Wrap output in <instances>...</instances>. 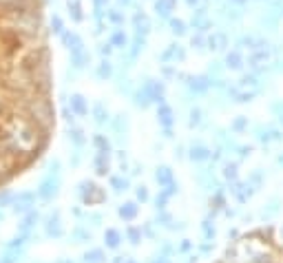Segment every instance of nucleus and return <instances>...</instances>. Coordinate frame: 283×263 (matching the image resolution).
Wrapping results in <instances>:
<instances>
[{
	"mask_svg": "<svg viewBox=\"0 0 283 263\" xmlns=\"http://www.w3.org/2000/svg\"><path fill=\"white\" fill-rule=\"evenodd\" d=\"M104 244H106V248H111V250L120 248V244H122V235L117 232V230L109 228V230L104 232Z\"/></svg>",
	"mask_w": 283,
	"mask_h": 263,
	"instance_id": "14",
	"label": "nucleus"
},
{
	"mask_svg": "<svg viewBox=\"0 0 283 263\" xmlns=\"http://www.w3.org/2000/svg\"><path fill=\"white\" fill-rule=\"evenodd\" d=\"M58 263H73V261H58Z\"/></svg>",
	"mask_w": 283,
	"mask_h": 263,
	"instance_id": "47",
	"label": "nucleus"
},
{
	"mask_svg": "<svg viewBox=\"0 0 283 263\" xmlns=\"http://www.w3.org/2000/svg\"><path fill=\"white\" fill-rule=\"evenodd\" d=\"M188 86H190V91H195V93H204V91H208V86H212V80L206 75H197V77H190Z\"/></svg>",
	"mask_w": 283,
	"mask_h": 263,
	"instance_id": "11",
	"label": "nucleus"
},
{
	"mask_svg": "<svg viewBox=\"0 0 283 263\" xmlns=\"http://www.w3.org/2000/svg\"><path fill=\"white\" fill-rule=\"evenodd\" d=\"M80 197L87 206H93V204H102V201L106 199V192L102 190L97 184L84 179V182H80Z\"/></svg>",
	"mask_w": 283,
	"mask_h": 263,
	"instance_id": "1",
	"label": "nucleus"
},
{
	"mask_svg": "<svg viewBox=\"0 0 283 263\" xmlns=\"http://www.w3.org/2000/svg\"><path fill=\"white\" fill-rule=\"evenodd\" d=\"M93 144L97 146V153L109 155V139H106L104 135H93Z\"/></svg>",
	"mask_w": 283,
	"mask_h": 263,
	"instance_id": "21",
	"label": "nucleus"
},
{
	"mask_svg": "<svg viewBox=\"0 0 283 263\" xmlns=\"http://www.w3.org/2000/svg\"><path fill=\"white\" fill-rule=\"evenodd\" d=\"M155 182H157L159 186H166V184L175 182V179H173V168H170V166H159L157 170H155Z\"/></svg>",
	"mask_w": 283,
	"mask_h": 263,
	"instance_id": "12",
	"label": "nucleus"
},
{
	"mask_svg": "<svg viewBox=\"0 0 283 263\" xmlns=\"http://www.w3.org/2000/svg\"><path fill=\"white\" fill-rule=\"evenodd\" d=\"M14 199H16V192L2 190V192H0V208H2V206H11V204H14Z\"/></svg>",
	"mask_w": 283,
	"mask_h": 263,
	"instance_id": "29",
	"label": "nucleus"
},
{
	"mask_svg": "<svg viewBox=\"0 0 283 263\" xmlns=\"http://www.w3.org/2000/svg\"><path fill=\"white\" fill-rule=\"evenodd\" d=\"M204 235H206V239H215V228H210L208 221H204Z\"/></svg>",
	"mask_w": 283,
	"mask_h": 263,
	"instance_id": "36",
	"label": "nucleus"
},
{
	"mask_svg": "<svg viewBox=\"0 0 283 263\" xmlns=\"http://www.w3.org/2000/svg\"><path fill=\"white\" fill-rule=\"evenodd\" d=\"M232 2H237V5H245L248 0H232Z\"/></svg>",
	"mask_w": 283,
	"mask_h": 263,
	"instance_id": "44",
	"label": "nucleus"
},
{
	"mask_svg": "<svg viewBox=\"0 0 283 263\" xmlns=\"http://www.w3.org/2000/svg\"><path fill=\"white\" fill-rule=\"evenodd\" d=\"M67 5H69V14H71L73 22H82V20H84V14H82L80 0H67Z\"/></svg>",
	"mask_w": 283,
	"mask_h": 263,
	"instance_id": "16",
	"label": "nucleus"
},
{
	"mask_svg": "<svg viewBox=\"0 0 283 263\" xmlns=\"http://www.w3.org/2000/svg\"><path fill=\"white\" fill-rule=\"evenodd\" d=\"M153 263H168V259L166 257H159V259H155Z\"/></svg>",
	"mask_w": 283,
	"mask_h": 263,
	"instance_id": "42",
	"label": "nucleus"
},
{
	"mask_svg": "<svg viewBox=\"0 0 283 263\" xmlns=\"http://www.w3.org/2000/svg\"><path fill=\"white\" fill-rule=\"evenodd\" d=\"M199 124H202V111L195 109L190 113V122H188V126H190V129H195V126H199Z\"/></svg>",
	"mask_w": 283,
	"mask_h": 263,
	"instance_id": "32",
	"label": "nucleus"
},
{
	"mask_svg": "<svg viewBox=\"0 0 283 263\" xmlns=\"http://www.w3.org/2000/svg\"><path fill=\"white\" fill-rule=\"evenodd\" d=\"M135 195H137V199H139V201H146V199H149V190H146L144 186H137Z\"/></svg>",
	"mask_w": 283,
	"mask_h": 263,
	"instance_id": "35",
	"label": "nucleus"
},
{
	"mask_svg": "<svg viewBox=\"0 0 283 263\" xmlns=\"http://www.w3.org/2000/svg\"><path fill=\"white\" fill-rule=\"evenodd\" d=\"M184 57H186L184 49L179 47V44H170V47L162 53V62H173V60L177 62V60H184Z\"/></svg>",
	"mask_w": 283,
	"mask_h": 263,
	"instance_id": "9",
	"label": "nucleus"
},
{
	"mask_svg": "<svg viewBox=\"0 0 283 263\" xmlns=\"http://www.w3.org/2000/svg\"><path fill=\"white\" fill-rule=\"evenodd\" d=\"M188 157H190L192 162H208V159L212 157V150L208 149V146H204V144H195V146H190Z\"/></svg>",
	"mask_w": 283,
	"mask_h": 263,
	"instance_id": "6",
	"label": "nucleus"
},
{
	"mask_svg": "<svg viewBox=\"0 0 283 263\" xmlns=\"http://www.w3.org/2000/svg\"><path fill=\"white\" fill-rule=\"evenodd\" d=\"M155 9H157L159 16H170V11L175 9V0H157Z\"/></svg>",
	"mask_w": 283,
	"mask_h": 263,
	"instance_id": "19",
	"label": "nucleus"
},
{
	"mask_svg": "<svg viewBox=\"0 0 283 263\" xmlns=\"http://www.w3.org/2000/svg\"><path fill=\"white\" fill-rule=\"evenodd\" d=\"M111 47H113V44H104V47L100 49V53H102V56H109V53H111Z\"/></svg>",
	"mask_w": 283,
	"mask_h": 263,
	"instance_id": "41",
	"label": "nucleus"
},
{
	"mask_svg": "<svg viewBox=\"0 0 283 263\" xmlns=\"http://www.w3.org/2000/svg\"><path fill=\"white\" fill-rule=\"evenodd\" d=\"M126 263H137V261H135V259H129V261H126Z\"/></svg>",
	"mask_w": 283,
	"mask_h": 263,
	"instance_id": "46",
	"label": "nucleus"
},
{
	"mask_svg": "<svg viewBox=\"0 0 283 263\" xmlns=\"http://www.w3.org/2000/svg\"><path fill=\"white\" fill-rule=\"evenodd\" d=\"M95 5H97V7H102V5H106V0H95Z\"/></svg>",
	"mask_w": 283,
	"mask_h": 263,
	"instance_id": "43",
	"label": "nucleus"
},
{
	"mask_svg": "<svg viewBox=\"0 0 283 263\" xmlns=\"http://www.w3.org/2000/svg\"><path fill=\"white\" fill-rule=\"evenodd\" d=\"M111 186H113L115 192H122V190H126V186H129V179L126 177H111Z\"/></svg>",
	"mask_w": 283,
	"mask_h": 263,
	"instance_id": "27",
	"label": "nucleus"
},
{
	"mask_svg": "<svg viewBox=\"0 0 283 263\" xmlns=\"http://www.w3.org/2000/svg\"><path fill=\"white\" fill-rule=\"evenodd\" d=\"M208 44H210V49H215V51H221V49L228 47V36L221 34V31H215V34L208 38Z\"/></svg>",
	"mask_w": 283,
	"mask_h": 263,
	"instance_id": "13",
	"label": "nucleus"
},
{
	"mask_svg": "<svg viewBox=\"0 0 283 263\" xmlns=\"http://www.w3.org/2000/svg\"><path fill=\"white\" fill-rule=\"evenodd\" d=\"M93 115H95V122H97V124H106V120H109V113L104 111V104H95V109H93Z\"/></svg>",
	"mask_w": 283,
	"mask_h": 263,
	"instance_id": "25",
	"label": "nucleus"
},
{
	"mask_svg": "<svg viewBox=\"0 0 283 263\" xmlns=\"http://www.w3.org/2000/svg\"><path fill=\"white\" fill-rule=\"evenodd\" d=\"M122 2H124V5H126V2H131V0H122Z\"/></svg>",
	"mask_w": 283,
	"mask_h": 263,
	"instance_id": "48",
	"label": "nucleus"
},
{
	"mask_svg": "<svg viewBox=\"0 0 283 263\" xmlns=\"http://www.w3.org/2000/svg\"><path fill=\"white\" fill-rule=\"evenodd\" d=\"M36 221H38V212H31V210H29V215L24 217V221L18 225L20 235H24V237L29 235V232H31V228H34V225H36Z\"/></svg>",
	"mask_w": 283,
	"mask_h": 263,
	"instance_id": "15",
	"label": "nucleus"
},
{
	"mask_svg": "<svg viewBox=\"0 0 283 263\" xmlns=\"http://www.w3.org/2000/svg\"><path fill=\"white\" fill-rule=\"evenodd\" d=\"M117 215H120L124 221H133L135 217L139 215V206L135 204V201H126V204H122V206L117 208Z\"/></svg>",
	"mask_w": 283,
	"mask_h": 263,
	"instance_id": "8",
	"label": "nucleus"
},
{
	"mask_svg": "<svg viewBox=\"0 0 283 263\" xmlns=\"http://www.w3.org/2000/svg\"><path fill=\"white\" fill-rule=\"evenodd\" d=\"M106 257L102 250H89L84 257H82V263H104Z\"/></svg>",
	"mask_w": 283,
	"mask_h": 263,
	"instance_id": "18",
	"label": "nucleus"
},
{
	"mask_svg": "<svg viewBox=\"0 0 283 263\" xmlns=\"http://www.w3.org/2000/svg\"><path fill=\"white\" fill-rule=\"evenodd\" d=\"M170 27H173V34H177V36H182L184 31H186L182 20H170Z\"/></svg>",
	"mask_w": 283,
	"mask_h": 263,
	"instance_id": "33",
	"label": "nucleus"
},
{
	"mask_svg": "<svg viewBox=\"0 0 283 263\" xmlns=\"http://www.w3.org/2000/svg\"><path fill=\"white\" fill-rule=\"evenodd\" d=\"M109 18H111V22H117V24H120V22H124V16H122V14H117V11H111V14H109Z\"/></svg>",
	"mask_w": 283,
	"mask_h": 263,
	"instance_id": "38",
	"label": "nucleus"
},
{
	"mask_svg": "<svg viewBox=\"0 0 283 263\" xmlns=\"http://www.w3.org/2000/svg\"><path fill=\"white\" fill-rule=\"evenodd\" d=\"M226 67L230 69H241L244 67V57H241L239 51H230L228 56H226Z\"/></svg>",
	"mask_w": 283,
	"mask_h": 263,
	"instance_id": "17",
	"label": "nucleus"
},
{
	"mask_svg": "<svg viewBox=\"0 0 283 263\" xmlns=\"http://www.w3.org/2000/svg\"><path fill=\"white\" fill-rule=\"evenodd\" d=\"M113 126H115V131L120 135H124V131H126V115H117L115 122H113Z\"/></svg>",
	"mask_w": 283,
	"mask_h": 263,
	"instance_id": "31",
	"label": "nucleus"
},
{
	"mask_svg": "<svg viewBox=\"0 0 283 263\" xmlns=\"http://www.w3.org/2000/svg\"><path fill=\"white\" fill-rule=\"evenodd\" d=\"M58 192H60V177H58V172L53 170V172H49L42 182H40L38 197H40V199H44V201H49V199H53V197H58Z\"/></svg>",
	"mask_w": 283,
	"mask_h": 263,
	"instance_id": "2",
	"label": "nucleus"
},
{
	"mask_svg": "<svg viewBox=\"0 0 283 263\" xmlns=\"http://www.w3.org/2000/svg\"><path fill=\"white\" fill-rule=\"evenodd\" d=\"M71 113L80 115V117L89 115V104L84 100V95H80V93H73L71 95Z\"/></svg>",
	"mask_w": 283,
	"mask_h": 263,
	"instance_id": "7",
	"label": "nucleus"
},
{
	"mask_svg": "<svg viewBox=\"0 0 283 263\" xmlns=\"http://www.w3.org/2000/svg\"><path fill=\"white\" fill-rule=\"evenodd\" d=\"M71 142L75 144V146H84V142H87L84 131H82V129H71Z\"/></svg>",
	"mask_w": 283,
	"mask_h": 263,
	"instance_id": "28",
	"label": "nucleus"
},
{
	"mask_svg": "<svg viewBox=\"0 0 283 263\" xmlns=\"http://www.w3.org/2000/svg\"><path fill=\"white\" fill-rule=\"evenodd\" d=\"M245 126H248V117H237L235 124H232V129H235V131H244Z\"/></svg>",
	"mask_w": 283,
	"mask_h": 263,
	"instance_id": "34",
	"label": "nucleus"
},
{
	"mask_svg": "<svg viewBox=\"0 0 283 263\" xmlns=\"http://www.w3.org/2000/svg\"><path fill=\"white\" fill-rule=\"evenodd\" d=\"M73 239H75L77 244H84V241H91V232H89L87 228H75V230H73Z\"/></svg>",
	"mask_w": 283,
	"mask_h": 263,
	"instance_id": "24",
	"label": "nucleus"
},
{
	"mask_svg": "<svg viewBox=\"0 0 283 263\" xmlns=\"http://www.w3.org/2000/svg\"><path fill=\"white\" fill-rule=\"evenodd\" d=\"M190 248H192V244L188 239H184V244L179 245V250H182V252H186V250H190Z\"/></svg>",
	"mask_w": 283,
	"mask_h": 263,
	"instance_id": "40",
	"label": "nucleus"
},
{
	"mask_svg": "<svg viewBox=\"0 0 283 263\" xmlns=\"http://www.w3.org/2000/svg\"><path fill=\"white\" fill-rule=\"evenodd\" d=\"M111 73H113V67H111L109 60H104V62L97 67V77H100V80H106V77H111Z\"/></svg>",
	"mask_w": 283,
	"mask_h": 263,
	"instance_id": "26",
	"label": "nucleus"
},
{
	"mask_svg": "<svg viewBox=\"0 0 283 263\" xmlns=\"http://www.w3.org/2000/svg\"><path fill=\"white\" fill-rule=\"evenodd\" d=\"M157 120H159V124L164 126V129H170V126L175 124V113H173V109L168 104H159V109H157Z\"/></svg>",
	"mask_w": 283,
	"mask_h": 263,
	"instance_id": "5",
	"label": "nucleus"
},
{
	"mask_svg": "<svg viewBox=\"0 0 283 263\" xmlns=\"http://www.w3.org/2000/svg\"><path fill=\"white\" fill-rule=\"evenodd\" d=\"M44 232L47 237H53V239H60L64 235V228H62V221H60V215L53 212L51 217H47V224H44Z\"/></svg>",
	"mask_w": 283,
	"mask_h": 263,
	"instance_id": "4",
	"label": "nucleus"
},
{
	"mask_svg": "<svg viewBox=\"0 0 283 263\" xmlns=\"http://www.w3.org/2000/svg\"><path fill=\"white\" fill-rule=\"evenodd\" d=\"M95 172L97 175H106L109 172V155H102V153H97V157H95Z\"/></svg>",
	"mask_w": 283,
	"mask_h": 263,
	"instance_id": "20",
	"label": "nucleus"
},
{
	"mask_svg": "<svg viewBox=\"0 0 283 263\" xmlns=\"http://www.w3.org/2000/svg\"><path fill=\"white\" fill-rule=\"evenodd\" d=\"M51 24H53V27H56V29H53V31H56V34H62V20H60L58 16H53Z\"/></svg>",
	"mask_w": 283,
	"mask_h": 263,
	"instance_id": "37",
	"label": "nucleus"
},
{
	"mask_svg": "<svg viewBox=\"0 0 283 263\" xmlns=\"http://www.w3.org/2000/svg\"><path fill=\"white\" fill-rule=\"evenodd\" d=\"M279 164H281V166H283V155H281V157H279Z\"/></svg>",
	"mask_w": 283,
	"mask_h": 263,
	"instance_id": "45",
	"label": "nucleus"
},
{
	"mask_svg": "<svg viewBox=\"0 0 283 263\" xmlns=\"http://www.w3.org/2000/svg\"><path fill=\"white\" fill-rule=\"evenodd\" d=\"M36 204V192H18L14 199V204H11V210L16 212V215H22V212H29L31 208H34Z\"/></svg>",
	"mask_w": 283,
	"mask_h": 263,
	"instance_id": "3",
	"label": "nucleus"
},
{
	"mask_svg": "<svg viewBox=\"0 0 283 263\" xmlns=\"http://www.w3.org/2000/svg\"><path fill=\"white\" fill-rule=\"evenodd\" d=\"M239 157H245V155H250V146H239Z\"/></svg>",
	"mask_w": 283,
	"mask_h": 263,
	"instance_id": "39",
	"label": "nucleus"
},
{
	"mask_svg": "<svg viewBox=\"0 0 283 263\" xmlns=\"http://www.w3.org/2000/svg\"><path fill=\"white\" fill-rule=\"evenodd\" d=\"M252 192H254V188H252V184L250 182H245V184H237L235 188H232V195L237 197V199L241 201V204H245V201L252 197Z\"/></svg>",
	"mask_w": 283,
	"mask_h": 263,
	"instance_id": "10",
	"label": "nucleus"
},
{
	"mask_svg": "<svg viewBox=\"0 0 283 263\" xmlns=\"http://www.w3.org/2000/svg\"><path fill=\"white\" fill-rule=\"evenodd\" d=\"M126 237L131 239V244H133V245H137L139 241H142V230H139V228H129V230H126Z\"/></svg>",
	"mask_w": 283,
	"mask_h": 263,
	"instance_id": "30",
	"label": "nucleus"
},
{
	"mask_svg": "<svg viewBox=\"0 0 283 263\" xmlns=\"http://www.w3.org/2000/svg\"><path fill=\"white\" fill-rule=\"evenodd\" d=\"M126 42H129V40H126L124 31H115V34L111 36V44H113V47H117V49H124Z\"/></svg>",
	"mask_w": 283,
	"mask_h": 263,
	"instance_id": "23",
	"label": "nucleus"
},
{
	"mask_svg": "<svg viewBox=\"0 0 283 263\" xmlns=\"http://www.w3.org/2000/svg\"><path fill=\"white\" fill-rule=\"evenodd\" d=\"M281 237H283V225H281Z\"/></svg>",
	"mask_w": 283,
	"mask_h": 263,
	"instance_id": "49",
	"label": "nucleus"
},
{
	"mask_svg": "<svg viewBox=\"0 0 283 263\" xmlns=\"http://www.w3.org/2000/svg\"><path fill=\"white\" fill-rule=\"evenodd\" d=\"M224 179H230V182H235L237 179V164L235 162H226L224 164Z\"/></svg>",
	"mask_w": 283,
	"mask_h": 263,
	"instance_id": "22",
	"label": "nucleus"
}]
</instances>
